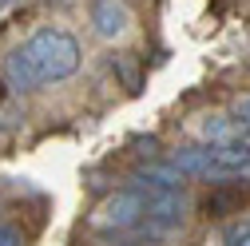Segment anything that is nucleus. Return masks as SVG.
I'll list each match as a JSON object with an SVG mask.
<instances>
[{"label":"nucleus","instance_id":"f257e3e1","mask_svg":"<svg viewBox=\"0 0 250 246\" xmlns=\"http://www.w3.org/2000/svg\"><path fill=\"white\" fill-rule=\"evenodd\" d=\"M28 60L40 76V83H56V80H68L80 68V44L76 36H68L64 28H36L32 40L24 44Z\"/></svg>","mask_w":250,"mask_h":246},{"label":"nucleus","instance_id":"f03ea898","mask_svg":"<svg viewBox=\"0 0 250 246\" xmlns=\"http://www.w3.org/2000/svg\"><path fill=\"white\" fill-rule=\"evenodd\" d=\"M187 219V195L183 191H151L147 195V214L139 230L147 238H163L167 230H175L179 223Z\"/></svg>","mask_w":250,"mask_h":246},{"label":"nucleus","instance_id":"7ed1b4c3","mask_svg":"<svg viewBox=\"0 0 250 246\" xmlns=\"http://www.w3.org/2000/svg\"><path fill=\"white\" fill-rule=\"evenodd\" d=\"M143 214H147V195L127 187V191L107 195V203L96 210V226L100 230H131L143 223Z\"/></svg>","mask_w":250,"mask_h":246},{"label":"nucleus","instance_id":"20e7f679","mask_svg":"<svg viewBox=\"0 0 250 246\" xmlns=\"http://www.w3.org/2000/svg\"><path fill=\"white\" fill-rule=\"evenodd\" d=\"M91 28H96V36L104 40H115L131 28V8L123 4V0H91Z\"/></svg>","mask_w":250,"mask_h":246},{"label":"nucleus","instance_id":"39448f33","mask_svg":"<svg viewBox=\"0 0 250 246\" xmlns=\"http://www.w3.org/2000/svg\"><path fill=\"white\" fill-rule=\"evenodd\" d=\"M183 179H187V175H183L179 167L151 159V163H143V167L131 175V187L143 191V195H151V191H183Z\"/></svg>","mask_w":250,"mask_h":246},{"label":"nucleus","instance_id":"423d86ee","mask_svg":"<svg viewBox=\"0 0 250 246\" xmlns=\"http://www.w3.org/2000/svg\"><path fill=\"white\" fill-rule=\"evenodd\" d=\"M246 203H250L246 183H223V187H210L203 210H207V219H230V214H238Z\"/></svg>","mask_w":250,"mask_h":246},{"label":"nucleus","instance_id":"0eeeda50","mask_svg":"<svg viewBox=\"0 0 250 246\" xmlns=\"http://www.w3.org/2000/svg\"><path fill=\"white\" fill-rule=\"evenodd\" d=\"M0 76H4V87H8V91H36V87H40V76H36V68H32V60H28L24 44L4 56Z\"/></svg>","mask_w":250,"mask_h":246},{"label":"nucleus","instance_id":"6e6552de","mask_svg":"<svg viewBox=\"0 0 250 246\" xmlns=\"http://www.w3.org/2000/svg\"><path fill=\"white\" fill-rule=\"evenodd\" d=\"M167 163L179 167L183 175H203V179H210V175H214V151H210V147H183V151H171Z\"/></svg>","mask_w":250,"mask_h":246},{"label":"nucleus","instance_id":"1a4fd4ad","mask_svg":"<svg viewBox=\"0 0 250 246\" xmlns=\"http://www.w3.org/2000/svg\"><path fill=\"white\" fill-rule=\"evenodd\" d=\"M199 135H203L210 147H227V143H234V123L223 119V115H207V119L199 123Z\"/></svg>","mask_w":250,"mask_h":246},{"label":"nucleus","instance_id":"9d476101","mask_svg":"<svg viewBox=\"0 0 250 246\" xmlns=\"http://www.w3.org/2000/svg\"><path fill=\"white\" fill-rule=\"evenodd\" d=\"M111 68L119 72V80H123V87H127V91H139V87H143L139 60H135V56H111Z\"/></svg>","mask_w":250,"mask_h":246},{"label":"nucleus","instance_id":"9b49d317","mask_svg":"<svg viewBox=\"0 0 250 246\" xmlns=\"http://www.w3.org/2000/svg\"><path fill=\"white\" fill-rule=\"evenodd\" d=\"M223 242H227V246H250V219H238L234 226H227Z\"/></svg>","mask_w":250,"mask_h":246},{"label":"nucleus","instance_id":"f8f14e48","mask_svg":"<svg viewBox=\"0 0 250 246\" xmlns=\"http://www.w3.org/2000/svg\"><path fill=\"white\" fill-rule=\"evenodd\" d=\"M234 119H238V127H242V131L250 135V96L234 103Z\"/></svg>","mask_w":250,"mask_h":246},{"label":"nucleus","instance_id":"ddd939ff","mask_svg":"<svg viewBox=\"0 0 250 246\" xmlns=\"http://www.w3.org/2000/svg\"><path fill=\"white\" fill-rule=\"evenodd\" d=\"M0 246H24V234L16 226H0Z\"/></svg>","mask_w":250,"mask_h":246},{"label":"nucleus","instance_id":"4468645a","mask_svg":"<svg viewBox=\"0 0 250 246\" xmlns=\"http://www.w3.org/2000/svg\"><path fill=\"white\" fill-rule=\"evenodd\" d=\"M4 4H8V0H0V8H4Z\"/></svg>","mask_w":250,"mask_h":246},{"label":"nucleus","instance_id":"2eb2a0df","mask_svg":"<svg viewBox=\"0 0 250 246\" xmlns=\"http://www.w3.org/2000/svg\"><path fill=\"white\" fill-rule=\"evenodd\" d=\"M56 4H68V0H56Z\"/></svg>","mask_w":250,"mask_h":246}]
</instances>
